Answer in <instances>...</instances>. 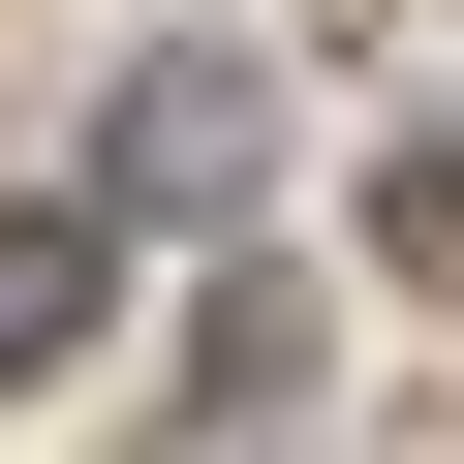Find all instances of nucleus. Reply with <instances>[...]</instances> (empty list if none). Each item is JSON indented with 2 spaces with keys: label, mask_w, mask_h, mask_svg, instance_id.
Listing matches in <instances>:
<instances>
[{
  "label": "nucleus",
  "mask_w": 464,
  "mask_h": 464,
  "mask_svg": "<svg viewBox=\"0 0 464 464\" xmlns=\"http://www.w3.org/2000/svg\"><path fill=\"white\" fill-rule=\"evenodd\" d=\"M248 186H279V63H248V32L124 63V124H93V217H248Z\"/></svg>",
  "instance_id": "obj_1"
},
{
  "label": "nucleus",
  "mask_w": 464,
  "mask_h": 464,
  "mask_svg": "<svg viewBox=\"0 0 464 464\" xmlns=\"http://www.w3.org/2000/svg\"><path fill=\"white\" fill-rule=\"evenodd\" d=\"M93 310H124V217H93V186H32V217H0V402H32Z\"/></svg>",
  "instance_id": "obj_2"
}]
</instances>
